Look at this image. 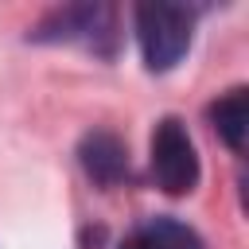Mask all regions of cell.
Here are the masks:
<instances>
[{
    "mask_svg": "<svg viewBox=\"0 0 249 249\" xmlns=\"http://www.w3.org/2000/svg\"><path fill=\"white\" fill-rule=\"evenodd\" d=\"M191 35H195V12L187 4H167V0L136 4V39L148 70H171L187 54Z\"/></svg>",
    "mask_w": 249,
    "mask_h": 249,
    "instance_id": "cell-1",
    "label": "cell"
},
{
    "mask_svg": "<svg viewBox=\"0 0 249 249\" xmlns=\"http://www.w3.org/2000/svg\"><path fill=\"white\" fill-rule=\"evenodd\" d=\"M152 175H156L160 191H167V195H187L198 187L195 140L179 117H163L152 132Z\"/></svg>",
    "mask_w": 249,
    "mask_h": 249,
    "instance_id": "cell-2",
    "label": "cell"
},
{
    "mask_svg": "<svg viewBox=\"0 0 249 249\" xmlns=\"http://www.w3.org/2000/svg\"><path fill=\"white\" fill-rule=\"evenodd\" d=\"M78 160L86 167V175L101 187H117L124 175H128V152H124V140L109 128H93L82 136V148H78Z\"/></svg>",
    "mask_w": 249,
    "mask_h": 249,
    "instance_id": "cell-3",
    "label": "cell"
},
{
    "mask_svg": "<svg viewBox=\"0 0 249 249\" xmlns=\"http://www.w3.org/2000/svg\"><path fill=\"white\" fill-rule=\"evenodd\" d=\"M109 19H113V12L109 8H101V4H78V8H62V12H54L51 19H43L39 23V31H35V39H97V31L101 27H109Z\"/></svg>",
    "mask_w": 249,
    "mask_h": 249,
    "instance_id": "cell-4",
    "label": "cell"
},
{
    "mask_svg": "<svg viewBox=\"0 0 249 249\" xmlns=\"http://www.w3.org/2000/svg\"><path fill=\"white\" fill-rule=\"evenodd\" d=\"M210 121H214L218 136H222L233 152H241V148H245V136H249V89L237 86V89L222 93V97L210 105Z\"/></svg>",
    "mask_w": 249,
    "mask_h": 249,
    "instance_id": "cell-5",
    "label": "cell"
},
{
    "mask_svg": "<svg viewBox=\"0 0 249 249\" xmlns=\"http://www.w3.org/2000/svg\"><path fill=\"white\" fill-rule=\"evenodd\" d=\"M124 249H206L202 237L175 218H148Z\"/></svg>",
    "mask_w": 249,
    "mask_h": 249,
    "instance_id": "cell-6",
    "label": "cell"
}]
</instances>
